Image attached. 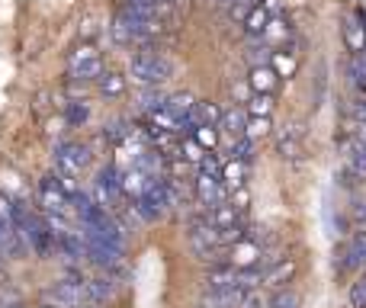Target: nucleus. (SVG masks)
Returning a JSON list of instances; mask_svg holds the SVG:
<instances>
[{
    "mask_svg": "<svg viewBox=\"0 0 366 308\" xmlns=\"http://www.w3.org/2000/svg\"><path fill=\"white\" fill-rule=\"evenodd\" d=\"M100 94H103V96H122V94H126V77H122V74H113V71H103V77H100Z\"/></svg>",
    "mask_w": 366,
    "mask_h": 308,
    "instance_id": "26",
    "label": "nucleus"
},
{
    "mask_svg": "<svg viewBox=\"0 0 366 308\" xmlns=\"http://www.w3.org/2000/svg\"><path fill=\"white\" fill-rule=\"evenodd\" d=\"M257 4H267V0H257Z\"/></svg>",
    "mask_w": 366,
    "mask_h": 308,
    "instance_id": "45",
    "label": "nucleus"
},
{
    "mask_svg": "<svg viewBox=\"0 0 366 308\" xmlns=\"http://www.w3.org/2000/svg\"><path fill=\"white\" fill-rule=\"evenodd\" d=\"M219 132H222L219 126H196L193 129V139L199 141L206 151H215V148H219Z\"/></svg>",
    "mask_w": 366,
    "mask_h": 308,
    "instance_id": "29",
    "label": "nucleus"
},
{
    "mask_svg": "<svg viewBox=\"0 0 366 308\" xmlns=\"http://www.w3.org/2000/svg\"><path fill=\"white\" fill-rule=\"evenodd\" d=\"M350 119L360 122V126H366V96H360V100L350 103Z\"/></svg>",
    "mask_w": 366,
    "mask_h": 308,
    "instance_id": "38",
    "label": "nucleus"
},
{
    "mask_svg": "<svg viewBox=\"0 0 366 308\" xmlns=\"http://www.w3.org/2000/svg\"><path fill=\"white\" fill-rule=\"evenodd\" d=\"M13 215H16V206H13L10 199H6L4 193H0V219H6V222H13Z\"/></svg>",
    "mask_w": 366,
    "mask_h": 308,
    "instance_id": "39",
    "label": "nucleus"
},
{
    "mask_svg": "<svg viewBox=\"0 0 366 308\" xmlns=\"http://www.w3.org/2000/svg\"><path fill=\"white\" fill-rule=\"evenodd\" d=\"M350 308H366V277L350 286Z\"/></svg>",
    "mask_w": 366,
    "mask_h": 308,
    "instance_id": "37",
    "label": "nucleus"
},
{
    "mask_svg": "<svg viewBox=\"0 0 366 308\" xmlns=\"http://www.w3.org/2000/svg\"><path fill=\"white\" fill-rule=\"evenodd\" d=\"M142 106L148 109V113H154V109H161V106H167V96L161 94V90H148L145 96H142Z\"/></svg>",
    "mask_w": 366,
    "mask_h": 308,
    "instance_id": "36",
    "label": "nucleus"
},
{
    "mask_svg": "<svg viewBox=\"0 0 366 308\" xmlns=\"http://www.w3.org/2000/svg\"><path fill=\"white\" fill-rule=\"evenodd\" d=\"M270 132H273V116H247V129H244V135H247L251 141L267 139Z\"/></svg>",
    "mask_w": 366,
    "mask_h": 308,
    "instance_id": "24",
    "label": "nucleus"
},
{
    "mask_svg": "<svg viewBox=\"0 0 366 308\" xmlns=\"http://www.w3.org/2000/svg\"><path fill=\"white\" fill-rule=\"evenodd\" d=\"M222 183L228 187V193L244 187L247 183V161H241V157H228V161L222 164Z\"/></svg>",
    "mask_w": 366,
    "mask_h": 308,
    "instance_id": "16",
    "label": "nucleus"
},
{
    "mask_svg": "<svg viewBox=\"0 0 366 308\" xmlns=\"http://www.w3.org/2000/svg\"><path fill=\"white\" fill-rule=\"evenodd\" d=\"M347 71H350V81H354L357 87L366 94V55H354V58H350V68Z\"/></svg>",
    "mask_w": 366,
    "mask_h": 308,
    "instance_id": "31",
    "label": "nucleus"
},
{
    "mask_svg": "<svg viewBox=\"0 0 366 308\" xmlns=\"http://www.w3.org/2000/svg\"><path fill=\"white\" fill-rule=\"evenodd\" d=\"M344 157H347V167L357 177H366V141H360L354 132L344 139Z\"/></svg>",
    "mask_w": 366,
    "mask_h": 308,
    "instance_id": "15",
    "label": "nucleus"
},
{
    "mask_svg": "<svg viewBox=\"0 0 366 308\" xmlns=\"http://www.w3.org/2000/svg\"><path fill=\"white\" fill-rule=\"evenodd\" d=\"M280 81L283 77L273 71V64L270 61H260V64H251V74H247V84H251V90L254 94H277L280 90Z\"/></svg>",
    "mask_w": 366,
    "mask_h": 308,
    "instance_id": "11",
    "label": "nucleus"
},
{
    "mask_svg": "<svg viewBox=\"0 0 366 308\" xmlns=\"http://www.w3.org/2000/svg\"><path fill=\"white\" fill-rule=\"evenodd\" d=\"M260 257H264V247L254 234H244L238 238L232 247H228V264H234L238 270H247V267H260Z\"/></svg>",
    "mask_w": 366,
    "mask_h": 308,
    "instance_id": "7",
    "label": "nucleus"
},
{
    "mask_svg": "<svg viewBox=\"0 0 366 308\" xmlns=\"http://www.w3.org/2000/svg\"><path fill=\"white\" fill-rule=\"evenodd\" d=\"M68 77L77 84H90V81H100L103 77V58L94 42L74 45V51L68 55Z\"/></svg>",
    "mask_w": 366,
    "mask_h": 308,
    "instance_id": "3",
    "label": "nucleus"
},
{
    "mask_svg": "<svg viewBox=\"0 0 366 308\" xmlns=\"http://www.w3.org/2000/svg\"><path fill=\"white\" fill-rule=\"evenodd\" d=\"M84 244H87V257L94 260L97 267H119L122 264V244L103 241V238L87 234V232H84Z\"/></svg>",
    "mask_w": 366,
    "mask_h": 308,
    "instance_id": "9",
    "label": "nucleus"
},
{
    "mask_svg": "<svg viewBox=\"0 0 366 308\" xmlns=\"http://www.w3.org/2000/svg\"><path fill=\"white\" fill-rule=\"evenodd\" d=\"M257 6V0H228V13H232L234 19H241L244 23V16Z\"/></svg>",
    "mask_w": 366,
    "mask_h": 308,
    "instance_id": "33",
    "label": "nucleus"
},
{
    "mask_svg": "<svg viewBox=\"0 0 366 308\" xmlns=\"http://www.w3.org/2000/svg\"><path fill=\"white\" fill-rule=\"evenodd\" d=\"M251 148H254V141L247 139V135H241V139H234L232 141V157H241V161H251Z\"/></svg>",
    "mask_w": 366,
    "mask_h": 308,
    "instance_id": "34",
    "label": "nucleus"
},
{
    "mask_svg": "<svg viewBox=\"0 0 366 308\" xmlns=\"http://www.w3.org/2000/svg\"><path fill=\"white\" fill-rule=\"evenodd\" d=\"M206 154H209V151L193 139V135H189V139H180V157H183L187 164H202V157H206Z\"/></svg>",
    "mask_w": 366,
    "mask_h": 308,
    "instance_id": "27",
    "label": "nucleus"
},
{
    "mask_svg": "<svg viewBox=\"0 0 366 308\" xmlns=\"http://www.w3.org/2000/svg\"><path fill=\"white\" fill-rule=\"evenodd\" d=\"M366 264V228H360V232L354 234V241H350L347 247V267L354 270V267Z\"/></svg>",
    "mask_w": 366,
    "mask_h": 308,
    "instance_id": "25",
    "label": "nucleus"
},
{
    "mask_svg": "<svg viewBox=\"0 0 366 308\" xmlns=\"http://www.w3.org/2000/svg\"><path fill=\"white\" fill-rule=\"evenodd\" d=\"M71 202H74V199H71V196L58 187L55 174H49L42 183H39V206H42L49 215H68L71 212Z\"/></svg>",
    "mask_w": 366,
    "mask_h": 308,
    "instance_id": "5",
    "label": "nucleus"
},
{
    "mask_svg": "<svg viewBox=\"0 0 366 308\" xmlns=\"http://www.w3.org/2000/svg\"><path fill=\"white\" fill-rule=\"evenodd\" d=\"M247 289L241 286H209L202 292V308H241Z\"/></svg>",
    "mask_w": 366,
    "mask_h": 308,
    "instance_id": "10",
    "label": "nucleus"
},
{
    "mask_svg": "<svg viewBox=\"0 0 366 308\" xmlns=\"http://www.w3.org/2000/svg\"><path fill=\"white\" fill-rule=\"evenodd\" d=\"M247 116H273V96L270 94H254L244 106Z\"/></svg>",
    "mask_w": 366,
    "mask_h": 308,
    "instance_id": "28",
    "label": "nucleus"
},
{
    "mask_svg": "<svg viewBox=\"0 0 366 308\" xmlns=\"http://www.w3.org/2000/svg\"><path fill=\"white\" fill-rule=\"evenodd\" d=\"M10 238H13V232H10V222H6V219H0V247H4V244H10Z\"/></svg>",
    "mask_w": 366,
    "mask_h": 308,
    "instance_id": "40",
    "label": "nucleus"
},
{
    "mask_svg": "<svg viewBox=\"0 0 366 308\" xmlns=\"http://www.w3.org/2000/svg\"><path fill=\"white\" fill-rule=\"evenodd\" d=\"M219 129L228 135V139H241L244 135V129H247V113H241V109H228V113H222V122H219Z\"/></svg>",
    "mask_w": 366,
    "mask_h": 308,
    "instance_id": "21",
    "label": "nucleus"
},
{
    "mask_svg": "<svg viewBox=\"0 0 366 308\" xmlns=\"http://www.w3.org/2000/svg\"><path fill=\"white\" fill-rule=\"evenodd\" d=\"M219 122H222L219 103L199 100V103H196V109H193V116H189V132H193L196 126H219Z\"/></svg>",
    "mask_w": 366,
    "mask_h": 308,
    "instance_id": "19",
    "label": "nucleus"
},
{
    "mask_svg": "<svg viewBox=\"0 0 366 308\" xmlns=\"http://www.w3.org/2000/svg\"><path fill=\"white\" fill-rule=\"evenodd\" d=\"M241 308H260L257 292H251V289H247V296H244V302H241Z\"/></svg>",
    "mask_w": 366,
    "mask_h": 308,
    "instance_id": "41",
    "label": "nucleus"
},
{
    "mask_svg": "<svg viewBox=\"0 0 366 308\" xmlns=\"http://www.w3.org/2000/svg\"><path fill=\"white\" fill-rule=\"evenodd\" d=\"M129 71H132V81L145 84V87H158V84L171 81L174 64L161 51H135Z\"/></svg>",
    "mask_w": 366,
    "mask_h": 308,
    "instance_id": "1",
    "label": "nucleus"
},
{
    "mask_svg": "<svg viewBox=\"0 0 366 308\" xmlns=\"http://www.w3.org/2000/svg\"><path fill=\"white\" fill-rule=\"evenodd\" d=\"M87 164H90V148L81 145V141H64V145L55 148V167L61 170V174L77 177Z\"/></svg>",
    "mask_w": 366,
    "mask_h": 308,
    "instance_id": "6",
    "label": "nucleus"
},
{
    "mask_svg": "<svg viewBox=\"0 0 366 308\" xmlns=\"http://www.w3.org/2000/svg\"><path fill=\"white\" fill-rule=\"evenodd\" d=\"M13 222L19 225V234H23L26 241L32 244V251L39 254V257H49L51 247H58V238H55V228L49 225L45 219H39V215H26L23 209H16V215H13Z\"/></svg>",
    "mask_w": 366,
    "mask_h": 308,
    "instance_id": "2",
    "label": "nucleus"
},
{
    "mask_svg": "<svg viewBox=\"0 0 366 308\" xmlns=\"http://www.w3.org/2000/svg\"><path fill=\"white\" fill-rule=\"evenodd\" d=\"M350 132H354L360 141H366V126H360V122H354V119H350Z\"/></svg>",
    "mask_w": 366,
    "mask_h": 308,
    "instance_id": "42",
    "label": "nucleus"
},
{
    "mask_svg": "<svg viewBox=\"0 0 366 308\" xmlns=\"http://www.w3.org/2000/svg\"><path fill=\"white\" fill-rule=\"evenodd\" d=\"M84 308H94V302H90V305H84Z\"/></svg>",
    "mask_w": 366,
    "mask_h": 308,
    "instance_id": "44",
    "label": "nucleus"
},
{
    "mask_svg": "<svg viewBox=\"0 0 366 308\" xmlns=\"http://www.w3.org/2000/svg\"><path fill=\"white\" fill-rule=\"evenodd\" d=\"M196 199L202 202L206 209L219 206V202L228 199V187L222 183V174H209V170H199L196 177Z\"/></svg>",
    "mask_w": 366,
    "mask_h": 308,
    "instance_id": "8",
    "label": "nucleus"
},
{
    "mask_svg": "<svg viewBox=\"0 0 366 308\" xmlns=\"http://www.w3.org/2000/svg\"><path fill=\"white\" fill-rule=\"evenodd\" d=\"M196 96L193 94H174V96H167V109H174V113L180 116L183 122H187V129H189V116H193V109H196Z\"/></svg>",
    "mask_w": 366,
    "mask_h": 308,
    "instance_id": "23",
    "label": "nucleus"
},
{
    "mask_svg": "<svg viewBox=\"0 0 366 308\" xmlns=\"http://www.w3.org/2000/svg\"><path fill=\"white\" fill-rule=\"evenodd\" d=\"M270 64H273V71H277L280 77H296L299 74V51H292L290 45L286 49H273L270 51Z\"/></svg>",
    "mask_w": 366,
    "mask_h": 308,
    "instance_id": "14",
    "label": "nucleus"
},
{
    "mask_svg": "<svg viewBox=\"0 0 366 308\" xmlns=\"http://www.w3.org/2000/svg\"><path fill=\"white\" fill-rule=\"evenodd\" d=\"M270 308H299V296L292 289H280L277 296H273V302H270Z\"/></svg>",
    "mask_w": 366,
    "mask_h": 308,
    "instance_id": "32",
    "label": "nucleus"
},
{
    "mask_svg": "<svg viewBox=\"0 0 366 308\" xmlns=\"http://www.w3.org/2000/svg\"><path fill=\"white\" fill-rule=\"evenodd\" d=\"M148 4H152L154 10H167V6H174L177 0H148Z\"/></svg>",
    "mask_w": 366,
    "mask_h": 308,
    "instance_id": "43",
    "label": "nucleus"
},
{
    "mask_svg": "<svg viewBox=\"0 0 366 308\" xmlns=\"http://www.w3.org/2000/svg\"><path fill=\"white\" fill-rule=\"evenodd\" d=\"M296 260H277V264L270 267V270L264 273V286H273V289H283L286 283H292V277H296Z\"/></svg>",
    "mask_w": 366,
    "mask_h": 308,
    "instance_id": "17",
    "label": "nucleus"
},
{
    "mask_svg": "<svg viewBox=\"0 0 366 308\" xmlns=\"http://www.w3.org/2000/svg\"><path fill=\"white\" fill-rule=\"evenodd\" d=\"M87 116H90V109H87V103H68V122L71 126H81V122H87Z\"/></svg>",
    "mask_w": 366,
    "mask_h": 308,
    "instance_id": "35",
    "label": "nucleus"
},
{
    "mask_svg": "<svg viewBox=\"0 0 366 308\" xmlns=\"http://www.w3.org/2000/svg\"><path fill=\"white\" fill-rule=\"evenodd\" d=\"M344 45H347L350 55H363L366 51V26L357 16H350L344 23Z\"/></svg>",
    "mask_w": 366,
    "mask_h": 308,
    "instance_id": "18",
    "label": "nucleus"
},
{
    "mask_svg": "<svg viewBox=\"0 0 366 308\" xmlns=\"http://www.w3.org/2000/svg\"><path fill=\"white\" fill-rule=\"evenodd\" d=\"M152 116V126L154 129H161V132H171V135H183V129H187V122L180 119L174 109H167V106H161V109H154V113H148Z\"/></svg>",
    "mask_w": 366,
    "mask_h": 308,
    "instance_id": "20",
    "label": "nucleus"
},
{
    "mask_svg": "<svg viewBox=\"0 0 366 308\" xmlns=\"http://www.w3.org/2000/svg\"><path fill=\"white\" fill-rule=\"evenodd\" d=\"M277 154L283 161H299L305 154V145H302V132L299 129H283L277 135Z\"/></svg>",
    "mask_w": 366,
    "mask_h": 308,
    "instance_id": "13",
    "label": "nucleus"
},
{
    "mask_svg": "<svg viewBox=\"0 0 366 308\" xmlns=\"http://www.w3.org/2000/svg\"><path fill=\"white\" fill-rule=\"evenodd\" d=\"M49 302H55V308H84L90 305V286L87 279H61L45 292Z\"/></svg>",
    "mask_w": 366,
    "mask_h": 308,
    "instance_id": "4",
    "label": "nucleus"
},
{
    "mask_svg": "<svg viewBox=\"0 0 366 308\" xmlns=\"http://www.w3.org/2000/svg\"><path fill=\"white\" fill-rule=\"evenodd\" d=\"M363 55H366V51H363Z\"/></svg>",
    "mask_w": 366,
    "mask_h": 308,
    "instance_id": "46",
    "label": "nucleus"
},
{
    "mask_svg": "<svg viewBox=\"0 0 366 308\" xmlns=\"http://www.w3.org/2000/svg\"><path fill=\"white\" fill-rule=\"evenodd\" d=\"M290 39H292V23L283 16V13H273L270 23H267V29H264V36H260V42L273 51V49H286Z\"/></svg>",
    "mask_w": 366,
    "mask_h": 308,
    "instance_id": "12",
    "label": "nucleus"
},
{
    "mask_svg": "<svg viewBox=\"0 0 366 308\" xmlns=\"http://www.w3.org/2000/svg\"><path fill=\"white\" fill-rule=\"evenodd\" d=\"M270 16H273V13L267 10V4H257V6H254V10L244 16V29H247V36H254V39L264 36V29H267V23H270Z\"/></svg>",
    "mask_w": 366,
    "mask_h": 308,
    "instance_id": "22",
    "label": "nucleus"
},
{
    "mask_svg": "<svg viewBox=\"0 0 366 308\" xmlns=\"http://www.w3.org/2000/svg\"><path fill=\"white\" fill-rule=\"evenodd\" d=\"M90 302H100V299H109V296H113V292H116V286H113V279H90Z\"/></svg>",
    "mask_w": 366,
    "mask_h": 308,
    "instance_id": "30",
    "label": "nucleus"
}]
</instances>
